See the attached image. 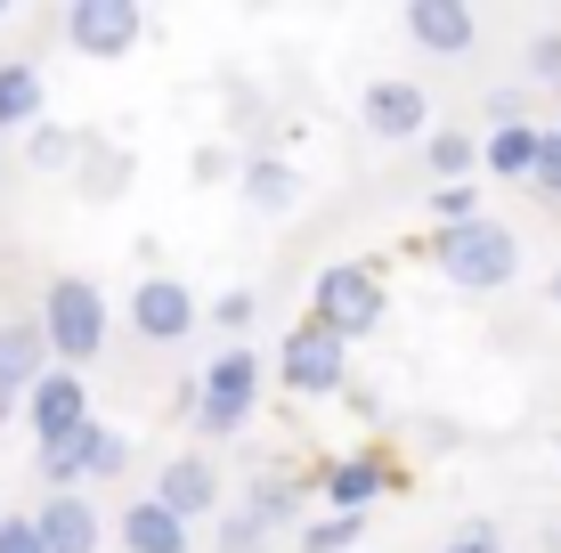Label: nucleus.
Returning <instances> with one entry per match:
<instances>
[{
  "label": "nucleus",
  "instance_id": "ddd939ff",
  "mask_svg": "<svg viewBox=\"0 0 561 553\" xmlns=\"http://www.w3.org/2000/svg\"><path fill=\"white\" fill-rule=\"evenodd\" d=\"M33 529H42V553H99V512H90V497H49L33 512Z\"/></svg>",
  "mask_w": 561,
  "mask_h": 553
},
{
  "label": "nucleus",
  "instance_id": "5701e85b",
  "mask_svg": "<svg viewBox=\"0 0 561 553\" xmlns=\"http://www.w3.org/2000/svg\"><path fill=\"white\" fill-rule=\"evenodd\" d=\"M294 505H301V488H285V481H268L261 497H253V521L261 529H277V521H294Z\"/></svg>",
  "mask_w": 561,
  "mask_h": 553
},
{
  "label": "nucleus",
  "instance_id": "7c9ffc66",
  "mask_svg": "<svg viewBox=\"0 0 561 553\" xmlns=\"http://www.w3.org/2000/svg\"><path fill=\"white\" fill-rule=\"evenodd\" d=\"M553 301H561V269H553Z\"/></svg>",
  "mask_w": 561,
  "mask_h": 553
},
{
  "label": "nucleus",
  "instance_id": "2eb2a0df",
  "mask_svg": "<svg viewBox=\"0 0 561 553\" xmlns=\"http://www.w3.org/2000/svg\"><path fill=\"white\" fill-rule=\"evenodd\" d=\"M537 147H546V130H537V123H496L489 139H480V163H489L496 180H529Z\"/></svg>",
  "mask_w": 561,
  "mask_h": 553
},
{
  "label": "nucleus",
  "instance_id": "9d476101",
  "mask_svg": "<svg viewBox=\"0 0 561 553\" xmlns=\"http://www.w3.org/2000/svg\"><path fill=\"white\" fill-rule=\"evenodd\" d=\"M408 33H415L432 57H463V49L480 42V16L463 9V0H415V9H408Z\"/></svg>",
  "mask_w": 561,
  "mask_h": 553
},
{
  "label": "nucleus",
  "instance_id": "4468645a",
  "mask_svg": "<svg viewBox=\"0 0 561 553\" xmlns=\"http://www.w3.org/2000/svg\"><path fill=\"white\" fill-rule=\"evenodd\" d=\"M114 529H123V553H187V521H180V512H163L154 497H139Z\"/></svg>",
  "mask_w": 561,
  "mask_h": 553
},
{
  "label": "nucleus",
  "instance_id": "a211bd4d",
  "mask_svg": "<svg viewBox=\"0 0 561 553\" xmlns=\"http://www.w3.org/2000/svg\"><path fill=\"white\" fill-rule=\"evenodd\" d=\"M25 123H42V73L25 57H9L0 66V130H25Z\"/></svg>",
  "mask_w": 561,
  "mask_h": 553
},
{
  "label": "nucleus",
  "instance_id": "bb28decb",
  "mask_svg": "<svg viewBox=\"0 0 561 553\" xmlns=\"http://www.w3.org/2000/svg\"><path fill=\"white\" fill-rule=\"evenodd\" d=\"M211 326L244 334V326H253V293H220V301H211Z\"/></svg>",
  "mask_w": 561,
  "mask_h": 553
},
{
  "label": "nucleus",
  "instance_id": "393cba45",
  "mask_svg": "<svg viewBox=\"0 0 561 553\" xmlns=\"http://www.w3.org/2000/svg\"><path fill=\"white\" fill-rule=\"evenodd\" d=\"M529 187L561 204V130H546V147H537V171H529Z\"/></svg>",
  "mask_w": 561,
  "mask_h": 553
},
{
  "label": "nucleus",
  "instance_id": "4be33fe9",
  "mask_svg": "<svg viewBox=\"0 0 561 553\" xmlns=\"http://www.w3.org/2000/svg\"><path fill=\"white\" fill-rule=\"evenodd\" d=\"M432 220L439 228H463V220H480V187H432Z\"/></svg>",
  "mask_w": 561,
  "mask_h": 553
},
{
  "label": "nucleus",
  "instance_id": "39448f33",
  "mask_svg": "<svg viewBox=\"0 0 561 553\" xmlns=\"http://www.w3.org/2000/svg\"><path fill=\"white\" fill-rule=\"evenodd\" d=\"M342 367H351V342H334L318 318H309V326H294V334H285V350H277V383L301 391V399L342 391Z\"/></svg>",
  "mask_w": 561,
  "mask_h": 553
},
{
  "label": "nucleus",
  "instance_id": "7ed1b4c3",
  "mask_svg": "<svg viewBox=\"0 0 561 553\" xmlns=\"http://www.w3.org/2000/svg\"><path fill=\"white\" fill-rule=\"evenodd\" d=\"M253 399H261V358H253V350H220V358L204 367V391H196V431H204V440L244 431Z\"/></svg>",
  "mask_w": 561,
  "mask_h": 553
},
{
  "label": "nucleus",
  "instance_id": "f8f14e48",
  "mask_svg": "<svg viewBox=\"0 0 561 553\" xmlns=\"http://www.w3.org/2000/svg\"><path fill=\"white\" fill-rule=\"evenodd\" d=\"M432 123V99L415 82H366V130L375 139H415Z\"/></svg>",
  "mask_w": 561,
  "mask_h": 553
},
{
  "label": "nucleus",
  "instance_id": "dca6fc26",
  "mask_svg": "<svg viewBox=\"0 0 561 553\" xmlns=\"http://www.w3.org/2000/svg\"><path fill=\"white\" fill-rule=\"evenodd\" d=\"M382 488H391V472H382L375 456H342V464L325 472V497H334V512H366Z\"/></svg>",
  "mask_w": 561,
  "mask_h": 553
},
{
  "label": "nucleus",
  "instance_id": "9b49d317",
  "mask_svg": "<svg viewBox=\"0 0 561 553\" xmlns=\"http://www.w3.org/2000/svg\"><path fill=\"white\" fill-rule=\"evenodd\" d=\"M154 505H163V512H180V521H196V512L220 505V472H211L204 456H171V464H163V481H154Z\"/></svg>",
  "mask_w": 561,
  "mask_h": 553
},
{
  "label": "nucleus",
  "instance_id": "6e6552de",
  "mask_svg": "<svg viewBox=\"0 0 561 553\" xmlns=\"http://www.w3.org/2000/svg\"><path fill=\"white\" fill-rule=\"evenodd\" d=\"M130 326H139V342H180L204 326L196 293H187L180 277H139V293H130Z\"/></svg>",
  "mask_w": 561,
  "mask_h": 553
},
{
  "label": "nucleus",
  "instance_id": "6ab92c4d",
  "mask_svg": "<svg viewBox=\"0 0 561 553\" xmlns=\"http://www.w3.org/2000/svg\"><path fill=\"white\" fill-rule=\"evenodd\" d=\"M73 464H82V481H114V472L130 464V440L114 424H82L73 431Z\"/></svg>",
  "mask_w": 561,
  "mask_h": 553
},
{
  "label": "nucleus",
  "instance_id": "412c9836",
  "mask_svg": "<svg viewBox=\"0 0 561 553\" xmlns=\"http://www.w3.org/2000/svg\"><path fill=\"white\" fill-rule=\"evenodd\" d=\"M472 163H480V147L463 139V130H439V139H432V171H439V180H448V187H456V180H463V171H472Z\"/></svg>",
  "mask_w": 561,
  "mask_h": 553
},
{
  "label": "nucleus",
  "instance_id": "c85d7f7f",
  "mask_svg": "<svg viewBox=\"0 0 561 553\" xmlns=\"http://www.w3.org/2000/svg\"><path fill=\"white\" fill-rule=\"evenodd\" d=\"M33 163H73V130H33Z\"/></svg>",
  "mask_w": 561,
  "mask_h": 553
},
{
  "label": "nucleus",
  "instance_id": "423d86ee",
  "mask_svg": "<svg viewBox=\"0 0 561 553\" xmlns=\"http://www.w3.org/2000/svg\"><path fill=\"white\" fill-rule=\"evenodd\" d=\"M25 424H33V440H42V448H66L73 431L90 424V383H82V375H66V367H49L42 383L25 391Z\"/></svg>",
  "mask_w": 561,
  "mask_h": 553
},
{
  "label": "nucleus",
  "instance_id": "c756f323",
  "mask_svg": "<svg viewBox=\"0 0 561 553\" xmlns=\"http://www.w3.org/2000/svg\"><path fill=\"white\" fill-rule=\"evenodd\" d=\"M529 73L537 82H561V33H546V42L529 49Z\"/></svg>",
  "mask_w": 561,
  "mask_h": 553
},
{
  "label": "nucleus",
  "instance_id": "2f4dec72",
  "mask_svg": "<svg viewBox=\"0 0 561 553\" xmlns=\"http://www.w3.org/2000/svg\"><path fill=\"white\" fill-rule=\"evenodd\" d=\"M553 130H561V123H553Z\"/></svg>",
  "mask_w": 561,
  "mask_h": 553
},
{
  "label": "nucleus",
  "instance_id": "cd10ccee",
  "mask_svg": "<svg viewBox=\"0 0 561 553\" xmlns=\"http://www.w3.org/2000/svg\"><path fill=\"white\" fill-rule=\"evenodd\" d=\"M439 553H505V538H496V521H472L463 538H448Z\"/></svg>",
  "mask_w": 561,
  "mask_h": 553
},
{
  "label": "nucleus",
  "instance_id": "b1692460",
  "mask_svg": "<svg viewBox=\"0 0 561 553\" xmlns=\"http://www.w3.org/2000/svg\"><path fill=\"white\" fill-rule=\"evenodd\" d=\"M268 545V529L253 521V512H228V521H220V553H261Z\"/></svg>",
  "mask_w": 561,
  "mask_h": 553
},
{
  "label": "nucleus",
  "instance_id": "f03ea898",
  "mask_svg": "<svg viewBox=\"0 0 561 553\" xmlns=\"http://www.w3.org/2000/svg\"><path fill=\"white\" fill-rule=\"evenodd\" d=\"M42 342H49V358L66 375L82 367V358H99L106 350V293L90 277H57L42 293Z\"/></svg>",
  "mask_w": 561,
  "mask_h": 553
},
{
  "label": "nucleus",
  "instance_id": "a878e982",
  "mask_svg": "<svg viewBox=\"0 0 561 553\" xmlns=\"http://www.w3.org/2000/svg\"><path fill=\"white\" fill-rule=\"evenodd\" d=\"M0 553H42V529H33V512H0Z\"/></svg>",
  "mask_w": 561,
  "mask_h": 553
},
{
  "label": "nucleus",
  "instance_id": "1a4fd4ad",
  "mask_svg": "<svg viewBox=\"0 0 561 553\" xmlns=\"http://www.w3.org/2000/svg\"><path fill=\"white\" fill-rule=\"evenodd\" d=\"M49 375V342H42V318H9L0 326V424L16 415V399Z\"/></svg>",
  "mask_w": 561,
  "mask_h": 553
},
{
  "label": "nucleus",
  "instance_id": "20e7f679",
  "mask_svg": "<svg viewBox=\"0 0 561 553\" xmlns=\"http://www.w3.org/2000/svg\"><path fill=\"white\" fill-rule=\"evenodd\" d=\"M382 277L366 269V261H334V269L318 277V326L334 334V342H358V334H375L382 326Z\"/></svg>",
  "mask_w": 561,
  "mask_h": 553
},
{
  "label": "nucleus",
  "instance_id": "f3484780",
  "mask_svg": "<svg viewBox=\"0 0 561 553\" xmlns=\"http://www.w3.org/2000/svg\"><path fill=\"white\" fill-rule=\"evenodd\" d=\"M294 196H301V171L294 163H277V155L244 163V204H253V212H294Z\"/></svg>",
  "mask_w": 561,
  "mask_h": 553
},
{
  "label": "nucleus",
  "instance_id": "f257e3e1",
  "mask_svg": "<svg viewBox=\"0 0 561 553\" xmlns=\"http://www.w3.org/2000/svg\"><path fill=\"white\" fill-rule=\"evenodd\" d=\"M439 277L463 285V293H496V285L520 277V237L505 220H463V228H439Z\"/></svg>",
  "mask_w": 561,
  "mask_h": 553
},
{
  "label": "nucleus",
  "instance_id": "aec40b11",
  "mask_svg": "<svg viewBox=\"0 0 561 553\" xmlns=\"http://www.w3.org/2000/svg\"><path fill=\"white\" fill-rule=\"evenodd\" d=\"M358 538H366V512H325L301 529V553H351Z\"/></svg>",
  "mask_w": 561,
  "mask_h": 553
},
{
  "label": "nucleus",
  "instance_id": "0eeeda50",
  "mask_svg": "<svg viewBox=\"0 0 561 553\" xmlns=\"http://www.w3.org/2000/svg\"><path fill=\"white\" fill-rule=\"evenodd\" d=\"M139 25H147V16L130 9V0H73V9H66V42L82 57H130Z\"/></svg>",
  "mask_w": 561,
  "mask_h": 553
}]
</instances>
